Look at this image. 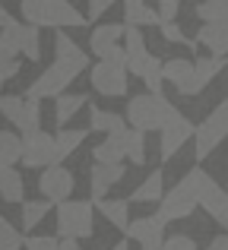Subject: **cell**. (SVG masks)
<instances>
[{
  "instance_id": "47",
  "label": "cell",
  "mask_w": 228,
  "mask_h": 250,
  "mask_svg": "<svg viewBox=\"0 0 228 250\" xmlns=\"http://www.w3.org/2000/svg\"><path fill=\"white\" fill-rule=\"evenodd\" d=\"M143 250H171V247H168V241H159V244H149V247H143Z\"/></svg>"
},
{
  "instance_id": "13",
  "label": "cell",
  "mask_w": 228,
  "mask_h": 250,
  "mask_svg": "<svg viewBox=\"0 0 228 250\" xmlns=\"http://www.w3.org/2000/svg\"><path fill=\"white\" fill-rule=\"evenodd\" d=\"M159 133H162L159 152H162V159L168 162V159H174V155L181 152V146H184V143L190 140L193 133H197V127H193V124L187 121V117L181 114V111H174V114L165 121V127H162Z\"/></svg>"
},
{
  "instance_id": "43",
  "label": "cell",
  "mask_w": 228,
  "mask_h": 250,
  "mask_svg": "<svg viewBox=\"0 0 228 250\" xmlns=\"http://www.w3.org/2000/svg\"><path fill=\"white\" fill-rule=\"evenodd\" d=\"M16 162H19L16 152H0V168H10V165H16Z\"/></svg>"
},
{
  "instance_id": "25",
  "label": "cell",
  "mask_w": 228,
  "mask_h": 250,
  "mask_svg": "<svg viewBox=\"0 0 228 250\" xmlns=\"http://www.w3.org/2000/svg\"><path fill=\"white\" fill-rule=\"evenodd\" d=\"M86 104V95H57L54 98V117H57V127H67V121H73L76 111Z\"/></svg>"
},
{
  "instance_id": "42",
  "label": "cell",
  "mask_w": 228,
  "mask_h": 250,
  "mask_svg": "<svg viewBox=\"0 0 228 250\" xmlns=\"http://www.w3.org/2000/svg\"><path fill=\"white\" fill-rule=\"evenodd\" d=\"M203 250H228V231L225 234H216V238H212Z\"/></svg>"
},
{
  "instance_id": "10",
  "label": "cell",
  "mask_w": 228,
  "mask_h": 250,
  "mask_svg": "<svg viewBox=\"0 0 228 250\" xmlns=\"http://www.w3.org/2000/svg\"><path fill=\"white\" fill-rule=\"evenodd\" d=\"M193 209H197V196H193V187L181 177L171 190H165L159 200V215L165 222H178V219H190Z\"/></svg>"
},
{
  "instance_id": "19",
  "label": "cell",
  "mask_w": 228,
  "mask_h": 250,
  "mask_svg": "<svg viewBox=\"0 0 228 250\" xmlns=\"http://www.w3.org/2000/svg\"><path fill=\"white\" fill-rule=\"evenodd\" d=\"M124 22L146 29V25H159L162 19H159V10H152L146 0H124Z\"/></svg>"
},
{
  "instance_id": "44",
  "label": "cell",
  "mask_w": 228,
  "mask_h": 250,
  "mask_svg": "<svg viewBox=\"0 0 228 250\" xmlns=\"http://www.w3.org/2000/svg\"><path fill=\"white\" fill-rule=\"evenodd\" d=\"M6 234H16V228H13L10 222H6L3 215H0V238H6Z\"/></svg>"
},
{
  "instance_id": "33",
  "label": "cell",
  "mask_w": 228,
  "mask_h": 250,
  "mask_svg": "<svg viewBox=\"0 0 228 250\" xmlns=\"http://www.w3.org/2000/svg\"><path fill=\"white\" fill-rule=\"evenodd\" d=\"M159 32H162V38H165V42H171V44H187L190 51H197V48H200L197 42H190V38L181 32V25L174 22V19H171V22H159Z\"/></svg>"
},
{
  "instance_id": "8",
  "label": "cell",
  "mask_w": 228,
  "mask_h": 250,
  "mask_svg": "<svg viewBox=\"0 0 228 250\" xmlns=\"http://www.w3.org/2000/svg\"><path fill=\"white\" fill-rule=\"evenodd\" d=\"M22 162L25 168H48L57 162V140L51 133H44L41 127L22 133Z\"/></svg>"
},
{
  "instance_id": "30",
  "label": "cell",
  "mask_w": 228,
  "mask_h": 250,
  "mask_svg": "<svg viewBox=\"0 0 228 250\" xmlns=\"http://www.w3.org/2000/svg\"><path fill=\"white\" fill-rule=\"evenodd\" d=\"M124 140H127V159L133 162V165H146V133L130 127L127 133H124Z\"/></svg>"
},
{
  "instance_id": "11",
  "label": "cell",
  "mask_w": 228,
  "mask_h": 250,
  "mask_svg": "<svg viewBox=\"0 0 228 250\" xmlns=\"http://www.w3.org/2000/svg\"><path fill=\"white\" fill-rule=\"evenodd\" d=\"M73 187H76V177L73 171H67L61 165V162H54V165H48L41 171V177H38V190H41L44 200H51L57 206V203L70 200L73 196Z\"/></svg>"
},
{
  "instance_id": "16",
  "label": "cell",
  "mask_w": 228,
  "mask_h": 250,
  "mask_svg": "<svg viewBox=\"0 0 228 250\" xmlns=\"http://www.w3.org/2000/svg\"><path fill=\"white\" fill-rule=\"evenodd\" d=\"M165 225H168V222L162 219L159 212H155V215H143V219H130L127 238H130V241H140L143 247L159 244V241H162V231H165Z\"/></svg>"
},
{
  "instance_id": "45",
  "label": "cell",
  "mask_w": 228,
  "mask_h": 250,
  "mask_svg": "<svg viewBox=\"0 0 228 250\" xmlns=\"http://www.w3.org/2000/svg\"><path fill=\"white\" fill-rule=\"evenodd\" d=\"M61 250H83V247L76 244L73 238H63V241H61Z\"/></svg>"
},
{
  "instance_id": "15",
  "label": "cell",
  "mask_w": 228,
  "mask_h": 250,
  "mask_svg": "<svg viewBox=\"0 0 228 250\" xmlns=\"http://www.w3.org/2000/svg\"><path fill=\"white\" fill-rule=\"evenodd\" d=\"M124 162H114V165H105V162H95L89 168V190H92V200H105V193L114 187L124 177Z\"/></svg>"
},
{
  "instance_id": "35",
  "label": "cell",
  "mask_w": 228,
  "mask_h": 250,
  "mask_svg": "<svg viewBox=\"0 0 228 250\" xmlns=\"http://www.w3.org/2000/svg\"><path fill=\"white\" fill-rule=\"evenodd\" d=\"M0 152H16L22 159V136H16L13 130H0Z\"/></svg>"
},
{
  "instance_id": "26",
  "label": "cell",
  "mask_w": 228,
  "mask_h": 250,
  "mask_svg": "<svg viewBox=\"0 0 228 250\" xmlns=\"http://www.w3.org/2000/svg\"><path fill=\"white\" fill-rule=\"evenodd\" d=\"M162 193H165V187H162V171H152V174L130 193V200L133 203H159Z\"/></svg>"
},
{
  "instance_id": "4",
  "label": "cell",
  "mask_w": 228,
  "mask_h": 250,
  "mask_svg": "<svg viewBox=\"0 0 228 250\" xmlns=\"http://www.w3.org/2000/svg\"><path fill=\"white\" fill-rule=\"evenodd\" d=\"M86 67H80V63L73 61H61L57 57L54 63H51L48 70H41V76H38L35 83L25 89V98H35V102H41V98H57L67 92V85L76 80V76L83 73Z\"/></svg>"
},
{
  "instance_id": "41",
  "label": "cell",
  "mask_w": 228,
  "mask_h": 250,
  "mask_svg": "<svg viewBox=\"0 0 228 250\" xmlns=\"http://www.w3.org/2000/svg\"><path fill=\"white\" fill-rule=\"evenodd\" d=\"M111 3H114V0H89V19H99Z\"/></svg>"
},
{
  "instance_id": "5",
  "label": "cell",
  "mask_w": 228,
  "mask_h": 250,
  "mask_svg": "<svg viewBox=\"0 0 228 250\" xmlns=\"http://www.w3.org/2000/svg\"><path fill=\"white\" fill-rule=\"evenodd\" d=\"M92 212L95 206L86 200H63L57 203V234L61 238L83 241L92 234Z\"/></svg>"
},
{
  "instance_id": "28",
  "label": "cell",
  "mask_w": 228,
  "mask_h": 250,
  "mask_svg": "<svg viewBox=\"0 0 228 250\" xmlns=\"http://www.w3.org/2000/svg\"><path fill=\"white\" fill-rule=\"evenodd\" d=\"M162 73H165L168 83H174V89H181L193 73V61H184V57H171V61L162 63Z\"/></svg>"
},
{
  "instance_id": "39",
  "label": "cell",
  "mask_w": 228,
  "mask_h": 250,
  "mask_svg": "<svg viewBox=\"0 0 228 250\" xmlns=\"http://www.w3.org/2000/svg\"><path fill=\"white\" fill-rule=\"evenodd\" d=\"M168 247H171V250H200L197 241L187 238V234H174V238H168Z\"/></svg>"
},
{
  "instance_id": "21",
  "label": "cell",
  "mask_w": 228,
  "mask_h": 250,
  "mask_svg": "<svg viewBox=\"0 0 228 250\" xmlns=\"http://www.w3.org/2000/svg\"><path fill=\"white\" fill-rule=\"evenodd\" d=\"M22 54V22H6L0 29V61H13Z\"/></svg>"
},
{
  "instance_id": "7",
  "label": "cell",
  "mask_w": 228,
  "mask_h": 250,
  "mask_svg": "<svg viewBox=\"0 0 228 250\" xmlns=\"http://www.w3.org/2000/svg\"><path fill=\"white\" fill-rule=\"evenodd\" d=\"M222 140H228V108H225V102L219 104V108L197 127V133H193V152H197V162L209 159Z\"/></svg>"
},
{
  "instance_id": "37",
  "label": "cell",
  "mask_w": 228,
  "mask_h": 250,
  "mask_svg": "<svg viewBox=\"0 0 228 250\" xmlns=\"http://www.w3.org/2000/svg\"><path fill=\"white\" fill-rule=\"evenodd\" d=\"M181 10V0H159V19L162 22H171Z\"/></svg>"
},
{
  "instance_id": "6",
  "label": "cell",
  "mask_w": 228,
  "mask_h": 250,
  "mask_svg": "<svg viewBox=\"0 0 228 250\" xmlns=\"http://www.w3.org/2000/svg\"><path fill=\"white\" fill-rule=\"evenodd\" d=\"M89 83L99 95L121 98L130 92V70L121 61H99L95 67H89Z\"/></svg>"
},
{
  "instance_id": "1",
  "label": "cell",
  "mask_w": 228,
  "mask_h": 250,
  "mask_svg": "<svg viewBox=\"0 0 228 250\" xmlns=\"http://www.w3.org/2000/svg\"><path fill=\"white\" fill-rule=\"evenodd\" d=\"M19 13L29 25L38 29H76V25H86V16L76 10L70 0H22Z\"/></svg>"
},
{
  "instance_id": "29",
  "label": "cell",
  "mask_w": 228,
  "mask_h": 250,
  "mask_svg": "<svg viewBox=\"0 0 228 250\" xmlns=\"http://www.w3.org/2000/svg\"><path fill=\"white\" fill-rule=\"evenodd\" d=\"M54 140H57V162H63L67 155L76 152V146H80L83 140H86V130H67V127H61V133H57Z\"/></svg>"
},
{
  "instance_id": "48",
  "label": "cell",
  "mask_w": 228,
  "mask_h": 250,
  "mask_svg": "<svg viewBox=\"0 0 228 250\" xmlns=\"http://www.w3.org/2000/svg\"><path fill=\"white\" fill-rule=\"evenodd\" d=\"M111 250H130V247H127V241H117V244H114Z\"/></svg>"
},
{
  "instance_id": "38",
  "label": "cell",
  "mask_w": 228,
  "mask_h": 250,
  "mask_svg": "<svg viewBox=\"0 0 228 250\" xmlns=\"http://www.w3.org/2000/svg\"><path fill=\"white\" fill-rule=\"evenodd\" d=\"M19 70H22V63H19L16 57H13V61H0V89H3V83H6V80H13Z\"/></svg>"
},
{
  "instance_id": "40",
  "label": "cell",
  "mask_w": 228,
  "mask_h": 250,
  "mask_svg": "<svg viewBox=\"0 0 228 250\" xmlns=\"http://www.w3.org/2000/svg\"><path fill=\"white\" fill-rule=\"evenodd\" d=\"M19 247H25V238L22 234H6V238H0V250H19Z\"/></svg>"
},
{
  "instance_id": "36",
  "label": "cell",
  "mask_w": 228,
  "mask_h": 250,
  "mask_svg": "<svg viewBox=\"0 0 228 250\" xmlns=\"http://www.w3.org/2000/svg\"><path fill=\"white\" fill-rule=\"evenodd\" d=\"M25 247L29 250H61V241L48 238V234H32V238H25Z\"/></svg>"
},
{
  "instance_id": "49",
  "label": "cell",
  "mask_w": 228,
  "mask_h": 250,
  "mask_svg": "<svg viewBox=\"0 0 228 250\" xmlns=\"http://www.w3.org/2000/svg\"><path fill=\"white\" fill-rule=\"evenodd\" d=\"M225 108H228V98H225Z\"/></svg>"
},
{
  "instance_id": "23",
  "label": "cell",
  "mask_w": 228,
  "mask_h": 250,
  "mask_svg": "<svg viewBox=\"0 0 228 250\" xmlns=\"http://www.w3.org/2000/svg\"><path fill=\"white\" fill-rule=\"evenodd\" d=\"M54 54L61 57V61H73V63H80V67H89V54L73 42V38L63 35L61 29H57V35H54Z\"/></svg>"
},
{
  "instance_id": "9",
  "label": "cell",
  "mask_w": 228,
  "mask_h": 250,
  "mask_svg": "<svg viewBox=\"0 0 228 250\" xmlns=\"http://www.w3.org/2000/svg\"><path fill=\"white\" fill-rule=\"evenodd\" d=\"M0 114L16 130L29 133V130H38V124H41V102L19 95H0Z\"/></svg>"
},
{
  "instance_id": "27",
  "label": "cell",
  "mask_w": 228,
  "mask_h": 250,
  "mask_svg": "<svg viewBox=\"0 0 228 250\" xmlns=\"http://www.w3.org/2000/svg\"><path fill=\"white\" fill-rule=\"evenodd\" d=\"M51 206H54L51 200H29V203L22 200V228L25 231H32V228L41 225L44 215L51 212Z\"/></svg>"
},
{
  "instance_id": "3",
  "label": "cell",
  "mask_w": 228,
  "mask_h": 250,
  "mask_svg": "<svg viewBox=\"0 0 228 250\" xmlns=\"http://www.w3.org/2000/svg\"><path fill=\"white\" fill-rule=\"evenodd\" d=\"M184 181L193 187V196H197V206L206 209V215L209 219H216L219 225L228 231V193L222 187H219L216 181H212L209 174H206L203 168H190L184 174Z\"/></svg>"
},
{
  "instance_id": "12",
  "label": "cell",
  "mask_w": 228,
  "mask_h": 250,
  "mask_svg": "<svg viewBox=\"0 0 228 250\" xmlns=\"http://www.w3.org/2000/svg\"><path fill=\"white\" fill-rule=\"evenodd\" d=\"M124 29L127 25H114V22H108V25H99V29L89 35V51H92L99 61H127V54H124V48H121V42H124Z\"/></svg>"
},
{
  "instance_id": "20",
  "label": "cell",
  "mask_w": 228,
  "mask_h": 250,
  "mask_svg": "<svg viewBox=\"0 0 228 250\" xmlns=\"http://www.w3.org/2000/svg\"><path fill=\"white\" fill-rule=\"evenodd\" d=\"M0 196H3L6 203H22L25 200V181L16 171V165L0 168Z\"/></svg>"
},
{
  "instance_id": "34",
  "label": "cell",
  "mask_w": 228,
  "mask_h": 250,
  "mask_svg": "<svg viewBox=\"0 0 228 250\" xmlns=\"http://www.w3.org/2000/svg\"><path fill=\"white\" fill-rule=\"evenodd\" d=\"M143 83H146L149 92H162V83H165V73H162V61L159 57H152V63H149V70L143 73Z\"/></svg>"
},
{
  "instance_id": "31",
  "label": "cell",
  "mask_w": 228,
  "mask_h": 250,
  "mask_svg": "<svg viewBox=\"0 0 228 250\" xmlns=\"http://www.w3.org/2000/svg\"><path fill=\"white\" fill-rule=\"evenodd\" d=\"M197 16L203 22H228V0H203L197 6Z\"/></svg>"
},
{
  "instance_id": "18",
  "label": "cell",
  "mask_w": 228,
  "mask_h": 250,
  "mask_svg": "<svg viewBox=\"0 0 228 250\" xmlns=\"http://www.w3.org/2000/svg\"><path fill=\"white\" fill-rule=\"evenodd\" d=\"M127 133V130H124ZM124 133H105V140L92 149L95 162H105V165H114V162H124L127 159V140Z\"/></svg>"
},
{
  "instance_id": "22",
  "label": "cell",
  "mask_w": 228,
  "mask_h": 250,
  "mask_svg": "<svg viewBox=\"0 0 228 250\" xmlns=\"http://www.w3.org/2000/svg\"><path fill=\"white\" fill-rule=\"evenodd\" d=\"M95 206L102 209V215H105L114 228L127 231V225H130V200H95Z\"/></svg>"
},
{
  "instance_id": "24",
  "label": "cell",
  "mask_w": 228,
  "mask_h": 250,
  "mask_svg": "<svg viewBox=\"0 0 228 250\" xmlns=\"http://www.w3.org/2000/svg\"><path fill=\"white\" fill-rule=\"evenodd\" d=\"M89 127L92 130H102V133H124V121L127 117H121V114H114V111H102V108H89Z\"/></svg>"
},
{
  "instance_id": "17",
  "label": "cell",
  "mask_w": 228,
  "mask_h": 250,
  "mask_svg": "<svg viewBox=\"0 0 228 250\" xmlns=\"http://www.w3.org/2000/svg\"><path fill=\"white\" fill-rule=\"evenodd\" d=\"M197 44H206L216 57L228 54V22H203L197 32Z\"/></svg>"
},
{
  "instance_id": "2",
  "label": "cell",
  "mask_w": 228,
  "mask_h": 250,
  "mask_svg": "<svg viewBox=\"0 0 228 250\" xmlns=\"http://www.w3.org/2000/svg\"><path fill=\"white\" fill-rule=\"evenodd\" d=\"M174 104L168 102L162 92H143V95H133L127 102V121L133 130H143V133H152V130H162L165 121L174 114Z\"/></svg>"
},
{
  "instance_id": "32",
  "label": "cell",
  "mask_w": 228,
  "mask_h": 250,
  "mask_svg": "<svg viewBox=\"0 0 228 250\" xmlns=\"http://www.w3.org/2000/svg\"><path fill=\"white\" fill-rule=\"evenodd\" d=\"M22 54L29 61H38L41 57V29L38 25L22 22Z\"/></svg>"
},
{
  "instance_id": "14",
  "label": "cell",
  "mask_w": 228,
  "mask_h": 250,
  "mask_svg": "<svg viewBox=\"0 0 228 250\" xmlns=\"http://www.w3.org/2000/svg\"><path fill=\"white\" fill-rule=\"evenodd\" d=\"M228 67V61L225 57H216V54H209V57H200V61H193V73H190V80H187L184 85H181V95H200V92L206 89L212 80L219 76V70H225Z\"/></svg>"
},
{
  "instance_id": "46",
  "label": "cell",
  "mask_w": 228,
  "mask_h": 250,
  "mask_svg": "<svg viewBox=\"0 0 228 250\" xmlns=\"http://www.w3.org/2000/svg\"><path fill=\"white\" fill-rule=\"evenodd\" d=\"M6 22H13V16H10V13H6V6L3 3H0V29H3V25Z\"/></svg>"
}]
</instances>
